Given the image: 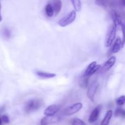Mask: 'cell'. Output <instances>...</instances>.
I'll use <instances>...</instances> for the list:
<instances>
[{"instance_id": "6da1fadb", "label": "cell", "mask_w": 125, "mask_h": 125, "mask_svg": "<svg viewBox=\"0 0 125 125\" xmlns=\"http://www.w3.org/2000/svg\"><path fill=\"white\" fill-rule=\"evenodd\" d=\"M43 104V100L40 99H31L26 103L24 111L26 113L32 112L41 107Z\"/></svg>"}, {"instance_id": "7a4b0ae2", "label": "cell", "mask_w": 125, "mask_h": 125, "mask_svg": "<svg viewBox=\"0 0 125 125\" xmlns=\"http://www.w3.org/2000/svg\"><path fill=\"white\" fill-rule=\"evenodd\" d=\"M76 13L75 11H72L70 13L65 16L62 18H61L59 21L58 22V25L62 27L67 26L69 25L71 23H73L76 19Z\"/></svg>"}, {"instance_id": "3957f363", "label": "cell", "mask_w": 125, "mask_h": 125, "mask_svg": "<svg viewBox=\"0 0 125 125\" xmlns=\"http://www.w3.org/2000/svg\"><path fill=\"white\" fill-rule=\"evenodd\" d=\"M116 28L114 25H111L109 28L108 31L106 34V39H105V46L106 47H109L113 43L114 40H115V38L116 36Z\"/></svg>"}, {"instance_id": "277c9868", "label": "cell", "mask_w": 125, "mask_h": 125, "mask_svg": "<svg viewBox=\"0 0 125 125\" xmlns=\"http://www.w3.org/2000/svg\"><path fill=\"white\" fill-rule=\"evenodd\" d=\"M83 108V104L81 102L76 103L66 108L63 112V115L66 116H70V115H73L76 113L78 112L81 109Z\"/></svg>"}, {"instance_id": "5b68a950", "label": "cell", "mask_w": 125, "mask_h": 125, "mask_svg": "<svg viewBox=\"0 0 125 125\" xmlns=\"http://www.w3.org/2000/svg\"><path fill=\"white\" fill-rule=\"evenodd\" d=\"M101 67V65H96V61H93L87 66L85 71H84L83 77H90L97 72Z\"/></svg>"}, {"instance_id": "8992f818", "label": "cell", "mask_w": 125, "mask_h": 125, "mask_svg": "<svg viewBox=\"0 0 125 125\" xmlns=\"http://www.w3.org/2000/svg\"><path fill=\"white\" fill-rule=\"evenodd\" d=\"M98 82L96 80H95L93 82H92L88 88L87 96L90 99V100L92 101L93 102H94V98H95L96 90H97L98 88Z\"/></svg>"}, {"instance_id": "52a82bcc", "label": "cell", "mask_w": 125, "mask_h": 125, "mask_svg": "<svg viewBox=\"0 0 125 125\" xmlns=\"http://www.w3.org/2000/svg\"><path fill=\"white\" fill-rule=\"evenodd\" d=\"M61 120L59 116L57 115H53V116H46L43 118L40 121L41 125H49L51 124L56 123L59 122Z\"/></svg>"}, {"instance_id": "ba28073f", "label": "cell", "mask_w": 125, "mask_h": 125, "mask_svg": "<svg viewBox=\"0 0 125 125\" xmlns=\"http://www.w3.org/2000/svg\"><path fill=\"white\" fill-rule=\"evenodd\" d=\"M111 17L114 22V25L115 26L116 29L118 28L119 26H121L122 22V17L115 10L112 9L110 12Z\"/></svg>"}, {"instance_id": "9c48e42d", "label": "cell", "mask_w": 125, "mask_h": 125, "mask_svg": "<svg viewBox=\"0 0 125 125\" xmlns=\"http://www.w3.org/2000/svg\"><path fill=\"white\" fill-rule=\"evenodd\" d=\"M101 108H102V106L101 105H98L93 110L89 118V122L90 123H95V121H97Z\"/></svg>"}, {"instance_id": "30bf717a", "label": "cell", "mask_w": 125, "mask_h": 125, "mask_svg": "<svg viewBox=\"0 0 125 125\" xmlns=\"http://www.w3.org/2000/svg\"><path fill=\"white\" fill-rule=\"evenodd\" d=\"M60 109V107L56 104H52L48 107L44 112V114L46 116H53L55 115Z\"/></svg>"}, {"instance_id": "8fae6325", "label": "cell", "mask_w": 125, "mask_h": 125, "mask_svg": "<svg viewBox=\"0 0 125 125\" xmlns=\"http://www.w3.org/2000/svg\"><path fill=\"white\" fill-rule=\"evenodd\" d=\"M116 61V58L115 56H112L107 61H106L103 66H102L101 68V71L102 72H106V71H109L111 68H112V66L115 64Z\"/></svg>"}, {"instance_id": "7c38bea8", "label": "cell", "mask_w": 125, "mask_h": 125, "mask_svg": "<svg viewBox=\"0 0 125 125\" xmlns=\"http://www.w3.org/2000/svg\"><path fill=\"white\" fill-rule=\"evenodd\" d=\"M123 47V45L122 39H120V38H117V39L115 40V41L114 44L113 46H112V49H111V53H118Z\"/></svg>"}, {"instance_id": "4fadbf2b", "label": "cell", "mask_w": 125, "mask_h": 125, "mask_svg": "<svg viewBox=\"0 0 125 125\" xmlns=\"http://www.w3.org/2000/svg\"><path fill=\"white\" fill-rule=\"evenodd\" d=\"M51 5L54 11V13L56 15H58L59 12H61V9H62V1L61 0H52L51 1Z\"/></svg>"}, {"instance_id": "5bb4252c", "label": "cell", "mask_w": 125, "mask_h": 125, "mask_svg": "<svg viewBox=\"0 0 125 125\" xmlns=\"http://www.w3.org/2000/svg\"><path fill=\"white\" fill-rule=\"evenodd\" d=\"M112 115H113V112H112V110H109L107 112V113L105 115L104 118H103V120H102V121L101 122L100 125H109L110 122V120H111V118H112Z\"/></svg>"}, {"instance_id": "9a60e30c", "label": "cell", "mask_w": 125, "mask_h": 125, "mask_svg": "<svg viewBox=\"0 0 125 125\" xmlns=\"http://www.w3.org/2000/svg\"><path fill=\"white\" fill-rule=\"evenodd\" d=\"M37 75L41 78H51L56 77V75L53 73H48V72H43V71H37L36 72Z\"/></svg>"}, {"instance_id": "2e32d148", "label": "cell", "mask_w": 125, "mask_h": 125, "mask_svg": "<svg viewBox=\"0 0 125 125\" xmlns=\"http://www.w3.org/2000/svg\"><path fill=\"white\" fill-rule=\"evenodd\" d=\"M45 12H46L47 16H48L49 17H51L54 15V11L53 7L51 4H48L46 5V7H45Z\"/></svg>"}, {"instance_id": "e0dca14e", "label": "cell", "mask_w": 125, "mask_h": 125, "mask_svg": "<svg viewBox=\"0 0 125 125\" xmlns=\"http://www.w3.org/2000/svg\"><path fill=\"white\" fill-rule=\"evenodd\" d=\"M89 77H83V78H81V80L79 82V86L81 88H87L89 84Z\"/></svg>"}, {"instance_id": "ac0fdd59", "label": "cell", "mask_w": 125, "mask_h": 125, "mask_svg": "<svg viewBox=\"0 0 125 125\" xmlns=\"http://www.w3.org/2000/svg\"><path fill=\"white\" fill-rule=\"evenodd\" d=\"M72 3L73 4V7H74L75 11H81V0H71Z\"/></svg>"}, {"instance_id": "d6986e66", "label": "cell", "mask_w": 125, "mask_h": 125, "mask_svg": "<svg viewBox=\"0 0 125 125\" xmlns=\"http://www.w3.org/2000/svg\"><path fill=\"white\" fill-rule=\"evenodd\" d=\"M114 115L116 117L120 116L122 118H125V110L122 108H117L115 111Z\"/></svg>"}, {"instance_id": "ffe728a7", "label": "cell", "mask_w": 125, "mask_h": 125, "mask_svg": "<svg viewBox=\"0 0 125 125\" xmlns=\"http://www.w3.org/2000/svg\"><path fill=\"white\" fill-rule=\"evenodd\" d=\"M2 36L6 39H9L11 36V32L8 28H4L2 29V32H1Z\"/></svg>"}, {"instance_id": "44dd1931", "label": "cell", "mask_w": 125, "mask_h": 125, "mask_svg": "<svg viewBox=\"0 0 125 125\" xmlns=\"http://www.w3.org/2000/svg\"><path fill=\"white\" fill-rule=\"evenodd\" d=\"M122 33H123V45L125 44V17H122V22L121 24Z\"/></svg>"}, {"instance_id": "7402d4cb", "label": "cell", "mask_w": 125, "mask_h": 125, "mask_svg": "<svg viewBox=\"0 0 125 125\" xmlns=\"http://www.w3.org/2000/svg\"><path fill=\"white\" fill-rule=\"evenodd\" d=\"M72 125H86L85 123L81 119L75 118L73 120L72 123Z\"/></svg>"}, {"instance_id": "603a6c76", "label": "cell", "mask_w": 125, "mask_h": 125, "mask_svg": "<svg viewBox=\"0 0 125 125\" xmlns=\"http://www.w3.org/2000/svg\"><path fill=\"white\" fill-rule=\"evenodd\" d=\"M116 102H117V105H119V106H122V105H124L125 104V96L123 95L119 97L116 100Z\"/></svg>"}, {"instance_id": "cb8c5ba5", "label": "cell", "mask_w": 125, "mask_h": 125, "mask_svg": "<svg viewBox=\"0 0 125 125\" xmlns=\"http://www.w3.org/2000/svg\"><path fill=\"white\" fill-rule=\"evenodd\" d=\"M1 119H2V123H5V124H8L9 123L10 120H9V118L6 115H4L1 116Z\"/></svg>"}, {"instance_id": "d4e9b609", "label": "cell", "mask_w": 125, "mask_h": 125, "mask_svg": "<svg viewBox=\"0 0 125 125\" xmlns=\"http://www.w3.org/2000/svg\"><path fill=\"white\" fill-rule=\"evenodd\" d=\"M2 20V15H1V2H0V22H1Z\"/></svg>"}, {"instance_id": "484cf974", "label": "cell", "mask_w": 125, "mask_h": 125, "mask_svg": "<svg viewBox=\"0 0 125 125\" xmlns=\"http://www.w3.org/2000/svg\"><path fill=\"white\" fill-rule=\"evenodd\" d=\"M119 1L123 6H125V0H119Z\"/></svg>"}, {"instance_id": "4316f807", "label": "cell", "mask_w": 125, "mask_h": 125, "mask_svg": "<svg viewBox=\"0 0 125 125\" xmlns=\"http://www.w3.org/2000/svg\"><path fill=\"white\" fill-rule=\"evenodd\" d=\"M2 119H1V116H0V125H2Z\"/></svg>"}, {"instance_id": "83f0119b", "label": "cell", "mask_w": 125, "mask_h": 125, "mask_svg": "<svg viewBox=\"0 0 125 125\" xmlns=\"http://www.w3.org/2000/svg\"><path fill=\"white\" fill-rule=\"evenodd\" d=\"M40 125V124H39V125Z\"/></svg>"}]
</instances>
